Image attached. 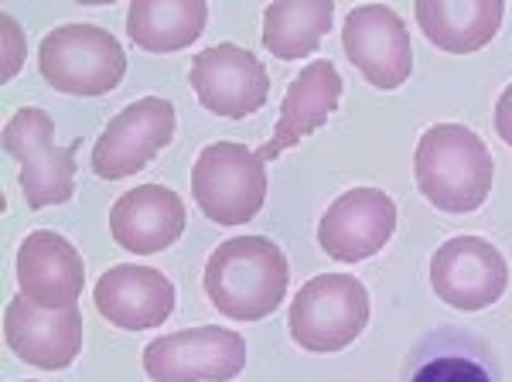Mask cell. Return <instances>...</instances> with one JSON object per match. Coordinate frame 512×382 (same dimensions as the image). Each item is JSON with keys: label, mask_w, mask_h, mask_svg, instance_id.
<instances>
[{"label": "cell", "mask_w": 512, "mask_h": 382, "mask_svg": "<svg viewBox=\"0 0 512 382\" xmlns=\"http://www.w3.org/2000/svg\"><path fill=\"white\" fill-rule=\"evenodd\" d=\"M291 267L274 239L236 236L212 249L205 263V297L233 321H263L284 304Z\"/></svg>", "instance_id": "cell-1"}, {"label": "cell", "mask_w": 512, "mask_h": 382, "mask_svg": "<svg viewBox=\"0 0 512 382\" xmlns=\"http://www.w3.org/2000/svg\"><path fill=\"white\" fill-rule=\"evenodd\" d=\"M417 188L434 209L468 215L485 205L495 178L492 151L465 123H434L417 140Z\"/></svg>", "instance_id": "cell-2"}, {"label": "cell", "mask_w": 512, "mask_h": 382, "mask_svg": "<svg viewBox=\"0 0 512 382\" xmlns=\"http://www.w3.org/2000/svg\"><path fill=\"white\" fill-rule=\"evenodd\" d=\"M38 72L55 93L106 96L127 76V52L99 24H62L41 41Z\"/></svg>", "instance_id": "cell-3"}, {"label": "cell", "mask_w": 512, "mask_h": 382, "mask_svg": "<svg viewBox=\"0 0 512 382\" xmlns=\"http://www.w3.org/2000/svg\"><path fill=\"white\" fill-rule=\"evenodd\" d=\"M267 188V161L236 140H216L195 157L192 195L216 226L253 222L267 202Z\"/></svg>", "instance_id": "cell-4"}, {"label": "cell", "mask_w": 512, "mask_h": 382, "mask_svg": "<svg viewBox=\"0 0 512 382\" xmlns=\"http://www.w3.org/2000/svg\"><path fill=\"white\" fill-rule=\"evenodd\" d=\"M369 325V290L349 273H321L294 294L287 328L304 352L332 355L349 348Z\"/></svg>", "instance_id": "cell-5"}, {"label": "cell", "mask_w": 512, "mask_h": 382, "mask_svg": "<svg viewBox=\"0 0 512 382\" xmlns=\"http://www.w3.org/2000/svg\"><path fill=\"white\" fill-rule=\"evenodd\" d=\"M4 151L21 164V191L31 209L65 205L76 195L79 140L55 144V120L41 106H21L4 123Z\"/></svg>", "instance_id": "cell-6"}, {"label": "cell", "mask_w": 512, "mask_h": 382, "mask_svg": "<svg viewBox=\"0 0 512 382\" xmlns=\"http://www.w3.org/2000/svg\"><path fill=\"white\" fill-rule=\"evenodd\" d=\"M246 369V338L219 325H198L154 338L144 372L154 382H229Z\"/></svg>", "instance_id": "cell-7"}, {"label": "cell", "mask_w": 512, "mask_h": 382, "mask_svg": "<svg viewBox=\"0 0 512 382\" xmlns=\"http://www.w3.org/2000/svg\"><path fill=\"white\" fill-rule=\"evenodd\" d=\"M175 106L164 96H144L123 106L103 127L93 147V171L103 181H120L144 171L175 140Z\"/></svg>", "instance_id": "cell-8"}, {"label": "cell", "mask_w": 512, "mask_h": 382, "mask_svg": "<svg viewBox=\"0 0 512 382\" xmlns=\"http://www.w3.org/2000/svg\"><path fill=\"white\" fill-rule=\"evenodd\" d=\"M431 287L454 311H485L509 287V263L482 236H451L431 256Z\"/></svg>", "instance_id": "cell-9"}, {"label": "cell", "mask_w": 512, "mask_h": 382, "mask_svg": "<svg viewBox=\"0 0 512 382\" xmlns=\"http://www.w3.org/2000/svg\"><path fill=\"white\" fill-rule=\"evenodd\" d=\"M188 82H192L198 103L226 120H246V116L260 113L270 99L267 65L250 48H239L233 41L198 52L192 58Z\"/></svg>", "instance_id": "cell-10"}, {"label": "cell", "mask_w": 512, "mask_h": 382, "mask_svg": "<svg viewBox=\"0 0 512 382\" xmlns=\"http://www.w3.org/2000/svg\"><path fill=\"white\" fill-rule=\"evenodd\" d=\"M342 48L349 62L376 89H400L414 72V45L400 14L386 4H359L342 28Z\"/></svg>", "instance_id": "cell-11"}, {"label": "cell", "mask_w": 512, "mask_h": 382, "mask_svg": "<svg viewBox=\"0 0 512 382\" xmlns=\"http://www.w3.org/2000/svg\"><path fill=\"white\" fill-rule=\"evenodd\" d=\"M396 232V205L383 188H349L318 222V246L338 263L376 256Z\"/></svg>", "instance_id": "cell-12"}, {"label": "cell", "mask_w": 512, "mask_h": 382, "mask_svg": "<svg viewBox=\"0 0 512 382\" xmlns=\"http://www.w3.org/2000/svg\"><path fill=\"white\" fill-rule=\"evenodd\" d=\"M4 342L21 362L45 372L69 369L82 352V311H48L24 294L4 311Z\"/></svg>", "instance_id": "cell-13"}, {"label": "cell", "mask_w": 512, "mask_h": 382, "mask_svg": "<svg viewBox=\"0 0 512 382\" xmlns=\"http://www.w3.org/2000/svg\"><path fill=\"white\" fill-rule=\"evenodd\" d=\"M18 287L28 301L48 311H69L79 307L86 287V260L62 232L35 229L18 249Z\"/></svg>", "instance_id": "cell-14"}, {"label": "cell", "mask_w": 512, "mask_h": 382, "mask_svg": "<svg viewBox=\"0 0 512 382\" xmlns=\"http://www.w3.org/2000/svg\"><path fill=\"white\" fill-rule=\"evenodd\" d=\"M96 311L120 331H151L175 311V284L154 267L120 263L93 287Z\"/></svg>", "instance_id": "cell-15"}, {"label": "cell", "mask_w": 512, "mask_h": 382, "mask_svg": "<svg viewBox=\"0 0 512 382\" xmlns=\"http://www.w3.org/2000/svg\"><path fill=\"white\" fill-rule=\"evenodd\" d=\"M185 226V202L168 185H137L110 209V232L117 246L137 256H154L175 246L185 236Z\"/></svg>", "instance_id": "cell-16"}, {"label": "cell", "mask_w": 512, "mask_h": 382, "mask_svg": "<svg viewBox=\"0 0 512 382\" xmlns=\"http://www.w3.org/2000/svg\"><path fill=\"white\" fill-rule=\"evenodd\" d=\"M342 89H345V82L328 58H315V62L304 65V69L297 72V79L291 82V89H287L284 103H280L274 137L256 154H260L263 161H274V157L301 144L308 134L325 127L328 116L338 110Z\"/></svg>", "instance_id": "cell-17"}, {"label": "cell", "mask_w": 512, "mask_h": 382, "mask_svg": "<svg viewBox=\"0 0 512 382\" xmlns=\"http://www.w3.org/2000/svg\"><path fill=\"white\" fill-rule=\"evenodd\" d=\"M414 18L424 31V38L434 48L451 55L482 52L489 41L499 35L506 4L502 0H420L414 7Z\"/></svg>", "instance_id": "cell-18"}, {"label": "cell", "mask_w": 512, "mask_h": 382, "mask_svg": "<svg viewBox=\"0 0 512 382\" xmlns=\"http://www.w3.org/2000/svg\"><path fill=\"white\" fill-rule=\"evenodd\" d=\"M205 24H209V4L202 0H137L127 11L130 41L158 55L195 45Z\"/></svg>", "instance_id": "cell-19"}, {"label": "cell", "mask_w": 512, "mask_h": 382, "mask_svg": "<svg viewBox=\"0 0 512 382\" xmlns=\"http://www.w3.org/2000/svg\"><path fill=\"white\" fill-rule=\"evenodd\" d=\"M332 21L335 4L328 0H277L263 11V45L280 62H297L315 55Z\"/></svg>", "instance_id": "cell-20"}, {"label": "cell", "mask_w": 512, "mask_h": 382, "mask_svg": "<svg viewBox=\"0 0 512 382\" xmlns=\"http://www.w3.org/2000/svg\"><path fill=\"white\" fill-rule=\"evenodd\" d=\"M407 382H499V372L482 342L441 331L417 348Z\"/></svg>", "instance_id": "cell-21"}, {"label": "cell", "mask_w": 512, "mask_h": 382, "mask_svg": "<svg viewBox=\"0 0 512 382\" xmlns=\"http://www.w3.org/2000/svg\"><path fill=\"white\" fill-rule=\"evenodd\" d=\"M0 28H4V72H0V76L7 82V79L18 76L24 58H28V38H24V28L11 18V14L0 18Z\"/></svg>", "instance_id": "cell-22"}, {"label": "cell", "mask_w": 512, "mask_h": 382, "mask_svg": "<svg viewBox=\"0 0 512 382\" xmlns=\"http://www.w3.org/2000/svg\"><path fill=\"white\" fill-rule=\"evenodd\" d=\"M495 134H499L512 147V82L495 99Z\"/></svg>", "instance_id": "cell-23"}, {"label": "cell", "mask_w": 512, "mask_h": 382, "mask_svg": "<svg viewBox=\"0 0 512 382\" xmlns=\"http://www.w3.org/2000/svg\"><path fill=\"white\" fill-rule=\"evenodd\" d=\"M28 382H35V379H28Z\"/></svg>", "instance_id": "cell-24"}]
</instances>
